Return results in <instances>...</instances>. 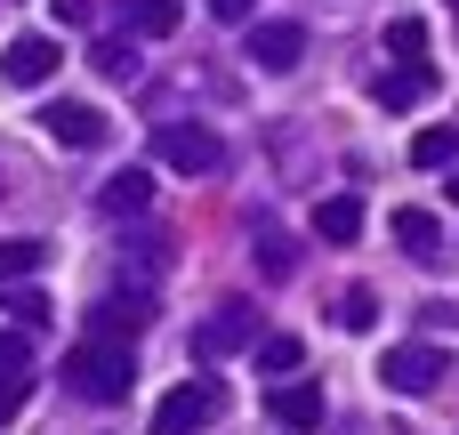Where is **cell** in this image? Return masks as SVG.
Instances as JSON below:
<instances>
[{
  "mask_svg": "<svg viewBox=\"0 0 459 435\" xmlns=\"http://www.w3.org/2000/svg\"><path fill=\"white\" fill-rule=\"evenodd\" d=\"M258 274H299V250H290V234H274V226H258Z\"/></svg>",
  "mask_w": 459,
  "mask_h": 435,
  "instance_id": "20",
  "label": "cell"
},
{
  "mask_svg": "<svg viewBox=\"0 0 459 435\" xmlns=\"http://www.w3.org/2000/svg\"><path fill=\"white\" fill-rule=\"evenodd\" d=\"M153 161L178 170V178H210L226 161V145H218L210 121H153Z\"/></svg>",
  "mask_w": 459,
  "mask_h": 435,
  "instance_id": "2",
  "label": "cell"
},
{
  "mask_svg": "<svg viewBox=\"0 0 459 435\" xmlns=\"http://www.w3.org/2000/svg\"><path fill=\"white\" fill-rule=\"evenodd\" d=\"M16 371H32V347H24V331H0V379H16Z\"/></svg>",
  "mask_w": 459,
  "mask_h": 435,
  "instance_id": "25",
  "label": "cell"
},
{
  "mask_svg": "<svg viewBox=\"0 0 459 435\" xmlns=\"http://www.w3.org/2000/svg\"><path fill=\"white\" fill-rule=\"evenodd\" d=\"M371 97H379L387 113H411V105H428V97H436V65H395V73H379V81H371Z\"/></svg>",
  "mask_w": 459,
  "mask_h": 435,
  "instance_id": "12",
  "label": "cell"
},
{
  "mask_svg": "<svg viewBox=\"0 0 459 435\" xmlns=\"http://www.w3.org/2000/svg\"><path fill=\"white\" fill-rule=\"evenodd\" d=\"M299 57H307V24L299 16H258L250 24V65L258 73H290Z\"/></svg>",
  "mask_w": 459,
  "mask_h": 435,
  "instance_id": "7",
  "label": "cell"
},
{
  "mask_svg": "<svg viewBox=\"0 0 459 435\" xmlns=\"http://www.w3.org/2000/svg\"><path fill=\"white\" fill-rule=\"evenodd\" d=\"M153 210V170H113L105 186H97V218H145Z\"/></svg>",
  "mask_w": 459,
  "mask_h": 435,
  "instance_id": "10",
  "label": "cell"
},
{
  "mask_svg": "<svg viewBox=\"0 0 459 435\" xmlns=\"http://www.w3.org/2000/svg\"><path fill=\"white\" fill-rule=\"evenodd\" d=\"M40 129H48L56 145H105V113H97V105H73V97L40 105Z\"/></svg>",
  "mask_w": 459,
  "mask_h": 435,
  "instance_id": "11",
  "label": "cell"
},
{
  "mask_svg": "<svg viewBox=\"0 0 459 435\" xmlns=\"http://www.w3.org/2000/svg\"><path fill=\"white\" fill-rule=\"evenodd\" d=\"M48 315H56V307H48L40 291H8V323H16L24 339H32V331H48Z\"/></svg>",
  "mask_w": 459,
  "mask_h": 435,
  "instance_id": "23",
  "label": "cell"
},
{
  "mask_svg": "<svg viewBox=\"0 0 459 435\" xmlns=\"http://www.w3.org/2000/svg\"><path fill=\"white\" fill-rule=\"evenodd\" d=\"M40 266H48V242H32V234H8V242H0V283H8V291H16L24 274H40Z\"/></svg>",
  "mask_w": 459,
  "mask_h": 435,
  "instance_id": "17",
  "label": "cell"
},
{
  "mask_svg": "<svg viewBox=\"0 0 459 435\" xmlns=\"http://www.w3.org/2000/svg\"><path fill=\"white\" fill-rule=\"evenodd\" d=\"M444 371H452V355H444V347H428V339H420V347L403 339V347H387V355H379V379H387L395 396H428Z\"/></svg>",
  "mask_w": 459,
  "mask_h": 435,
  "instance_id": "5",
  "label": "cell"
},
{
  "mask_svg": "<svg viewBox=\"0 0 459 435\" xmlns=\"http://www.w3.org/2000/svg\"><path fill=\"white\" fill-rule=\"evenodd\" d=\"M218 412H226V379H186L178 396L153 404V435H194V428H210Z\"/></svg>",
  "mask_w": 459,
  "mask_h": 435,
  "instance_id": "3",
  "label": "cell"
},
{
  "mask_svg": "<svg viewBox=\"0 0 459 435\" xmlns=\"http://www.w3.org/2000/svg\"><path fill=\"white\" fill-rule=\"evenodd\" d=\"M48 8H56V24H89L97 16V0H48Z\"/></svg>",
  "mask_w": 459,
  "mask_h": 435,
  "instance_id": "29",
  "label": "cell"
},
{
  "mask_svg": "<svg viewBox=\"0 0 459 435\" xmlns=\"http://www.w3.org/2000/svg\"><path fill=\"white\" fill-rule=\"evenodd\" d=\"M315 234H323V242H355V234H363V202H355V194H323V202H315Z\"/></svg>",
  "mask_w": 459,
  "mask_h": 435,
  "instance_id": "14",
  "label": "cell"
},
{
  "mask_svg": "<svg viewBox=\"0 0 459 435\" xmlns=\"http://www.w3.org/2000/svg\"><path fill=\"white\" fill-rule=\"evenodd\" d=\"M258 363L282 379V371H299V363H307V347H299L290 331H258Z\"/></svg>",
  "mask_w": 459,
  "mask_h": 435,
  "instance_id": "21",
  "label": "cell"
},
{
  "mask_svg": "<svg viewBox=\"0 0 459 435\" xmlns=\"http://www.w3.org/2000/svg\"><path fill=\"white\" fill-rule=\"evenodd\" d=\"M242 347H258V307H250V299H226V307L194 331V355H202V363H226V355H242Z\"/></svg>",
  "mask_w": 459,
  "mask_h": 435,
  "instance_id": "4",
  "label": "cell"
},
{
  "mask_svg": "<svg viewBox=\"0 0 459 435\" xmlns=\"http://www.w3.org/2000/svg\"><path fill=\"white\" fill-rule=\"evenodd\" d=\"M89 57H97V73H105V81H137V40H97Z\"/></svg>",
  "mask_w": 459,
  "mask_h": 435,
  "instance_id": "22",
  "label": "cell"
},
{
  "mask_svg": "<svg viewBox=\"0 0 459 435\" xmlns=\"http://www.w3.org/2000/svg\"><path fill=\"white\" fill-rule=\"evenodd\" d=\"M178 16H186L178 0H129V32H137V40H169Z\"/></svg>",
  "mask_w": 459,
  "mask_h": 435,
  "instance_id": "18",
  "label": "cell"
},
{
  "mask_svg": "<svg viewBox=\"0 0 459 435\" xmlns=\"http://www.w3.org/2000/svg\"><path fill=\"white\" fill-rule=\"evenodd\" d=\"M331 323H339V331H371V323H379V291H371V283H347V291L331 299Z\"/></svg>",
  "mask_w": 459,
  "mask_h": 435,
  "instance_id": "16",
  "label": "cell"
},
{
  "mask_svg": "<svg viewBox=\"0 0 459 435\" xmlns=\"http://www.w3.org/2000/svg\"><path fill=\"white\" fill-rule=\"evenodd\" d=\"M411 161H420V170H452V161H459V121L420 129V137H411Z\"/></svg>",
  "mask_w": 459,
  "mask_h": 435,
  "instance_id": "19",
  "label": "cell"
},
{
  "mask_svg": "<svg viewBox=\"0 0 459 435\" xmlns=\"http://www.w3.org/2000/svg\"><path fill=\"white\" fill-rule=\"evenodd\" d=\"M210 16H218V24H250V16H258V0H210Z\"/></svg>",
  "mask_w": 459,
  "mask_h": 435,
  "instance_id": "28",
  "label": "cell"
},
{
  "mask_svg": "<svg viewBox=\"0 0 459 435\" xmlns=\"http://www.w3.org/2000/svg\"><path fill=\"white\" fill-rule=\"evenodd\" d=\"M420 323H428V331H459V307H452V299H428Z\"/></svg>",
  "mask_w": 459,
  "mask_h": 435,
  "instance_id": "26",
  "label": "cell"
},
{
  "mask_svg": "<svg viewBox=\"0 0 459 435\" xmlns=\"http://www.w3.org/2000/svg\"><path fill=\"white\" fill-rule=\"evenodd\" d=\"M121 274H129V283H161V274H169V234H161V226H153V234H129V242H121Z\"/></svg>",
  "mask_w": 459,
  "mask_h": 435,
  "instance_id": "13",
  "label": "cell"
},
{
  "mask_svg": "<svg viewBox=\"0 0 459 435\" xmlns=\"http://www.w3.org/2000/svg\"><path fill=\"white\" fill-rule=\"evenodd\" d=\"M452 202H459V170H452Z\"/></svg>",
  "mask_w": 459,
  "mask_h": 435,
  "instance_id": "30",
  "label": "cell"
},
{
  "mask_svg": "<svg viewBox=\"0 0 459 435\" xmlns=\"http://www.w3.org/2000/svg\"><path fill=\"white\" fill-rule=\"evenodd\" d=\"M56 65H65V48H56L48 32H16L8 57H0V81H8V89H48Z\"/></svg>",
  "mask_w": 459,
  "mask_h": 435,
  "instance_id": "6",
  "label": "cell"
},
{
  "mask_svg": "<svg viewBox=\"0 0 459 435\" xmlns=\"http://www.w3.org/2000/svg\"><path fill=\"white\" fill-rule=\"evenodd\" d=\"M266 412H274V420H282L290 435H315L323 420H331V404H323V387H315V379H274Z\"/></svg>",
  "mask_w": 459,
  "mask_h": 435,
  "instance_id": "8",
  "label": "cell"
},
{
  "mask_svg": "<svg viewBox=\"0 0 459 435\" xmlns=\"http://www.w3.org/2000/svg\"><path fill=\"white\" fill-rule=\"evenodd\" d=\"M145 323H153V291H113V299H97L89 339H137Z\"/></svg>",
  "mask_w": 459,
  "mask_h": 435,
  "instance_id": "9",
  "label": "cell"
},
{
  "mask_svg": "<svg viewBox=\"0 0 459 435\" xmlns=\"http://www.w3.org/2000/svg\"><path fill=\"white\" fill-rule=\"evenodd\" d=\"M24 396H32V371H16V379H0V420H8V412H16Z\"/></svg>",
  "mask_w": 459,
  "mask_h": 435,
  "instance_id": "27",
  "label": "cell"
},
{
  "mask_svg": "<svg viewBox=\"0 0 459 435\" xmlns=\"http://www.w3.org/2000/svg\"><path fill=\"white\" fill-rule=\"evenodd\" d=\"M65 379H73L81 404H121L129 379H137V355H129V339H81L65 355Z\"/></svg>",
  "mask_w": 459,
  "mask_h": 435,
  "instance_id": "1",
  "label": "cell"
},
{
  "mask_svg": "<svg viewBox=\"0 0 459 435\" xmlns=\"http://www.w3.org/2000/svg\"><path fill=\"white\" fill-rule=\"evenodd\" d=\"M387 48H395L403 65H411V57L428 48V16H387Z\"/></svg>",
  "mask_w": 459,
  "mask_h": 435,
  "instance_id": "24",
  "label": "cell"
},
{
  "mask_svg": "<svg viewBox=\"0 0 459 435\" xmlns=\"http://www.w3.org/2000/svg\"><path fill=\"white\" fill-rule=\"evenodd\" d=\"M395 242H403V250H411V258H428V266H436V258H444V226H436V218H428V210H411V202H403V210H395Z\"/></svg>",
  "mask_w": 459,
  "mask_h": 435,
  "instance_id": "15",
  "label": "cell"
}]
</instances>
